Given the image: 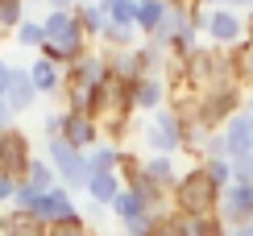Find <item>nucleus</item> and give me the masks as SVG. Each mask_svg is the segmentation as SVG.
<instances>
[{"label":"nucleus","instance_id":"nucleus-8","mask_svg":"<svg viewBox=\"0 0 253 236\" xmlns=\"http://www.w3.org/2000/svg\"><path fill=\"white\" fill-rule=\"evenodd\" d=\"M29 83H34V91H38V100H42V95H62V87H67V71H62V67H54V62H50V58H34V62H29Z\"/></svg>","mask_w":253,"mask_h":236},{"label":"nucleus","instance_id":"nucleus-24","mask_svg":"<svg viewBox=\"0 0 253 236\" xmlns=\"http://www.w3.org/2000/svg\"><path fill=\"white\" fill-rule=\"evenodd\" d=\"M104 41H108L112 50H133L137 29H129V25H108V29H104Z\"/></svg>","mask_w":253,"mask_h":236},{"label":"nucleus","instance_id":"nucleus-25","mask_svg":"<svg viewBox=\"0 0 253 236\" xmlns=\"http://www.w3.org/2000/svg\"><path fill=\"white\" fill-rule=\"evenodd\" d=\"M21 21H25V4H21V0H0V29L13 34Z\"/></svg>","mask_w":253,"mask_h":236},{"label":"nucleus","instance_id":"nucleus-16","mask_svg":"<svg viewBox=\"0 0 253 236\" xmlns=\"http://www.w3.org/2000/svg\"><path fill=\"white\" fill-rule=\"evenodd\" d=\"M166 4H170V0H137V34L141 38L158 34V25H162V17H166Z\"/></svg>","mask_w":253,"mask_h":236},{"label":"nucleus","instance_id":"nucleus-26","mask_svg":"<svg viewBox=\"0 0 253 236\" xmlns=\"http://www.w3.org/2000/svg\"><path fill=\"white\" fill-rule=\"evenodd\" d=\"M233 182H245V187H253V154L233 157Z\"/></svg>","mask_w":253,"mask_h":236},{"label":"nucleus","instance_id":"nucleus-31","mask_svg":"<svg viewBox=\"0 0 253 236\" xmlns=\"http://www.w3.org/2000/svg\"><path fill=\"white\" fill-rule=\"evenodd\" d=\"M228 236H253V220H245V224H233V228H228Z\"/></svg>","mask_w":253,"mask_h":236},{"label":"nucleus","instance_id":"nucleus-10","mask_svg":"<svg viewBox=\"0 0 253 236\" xmlns=\"http://www.w3.org/2000/svg\"><path fill=\"white\" fill-rule=\"evenodd\" d=\"M4 104H8L17 116H25V112L38 104V91H34V83H29V71H25V67H13V75H8Z\"/></svg>","mask_w":253,"mask_h":236},{"label":"nucleus","instance_id":"nucleus-3","mask_svg":"<svg viewBox=\"0 0 253 236\" xmlns=\"http://www.w3.org/2000/svg\"><path fill=\"white\" fill-rule=\"evenodd\" d=\"M42 228H54V224H67V220H75L79 216V207H75V199H71V191L67 187H54V191H42L38 203H34V211H29Z\"/></svg>","mask_w":253,"mask_h":236},{"label":"nucleus","instance_id":"nucleus-6","mask_svg":"<svg viewBox=\"0 0 253 236\" xmlns=\"http://www.w3.org/2000/svg\"><path fill=\"white\" fill-rule=\"evenodd\" d=\"M29 141H25V133L21 128H4L0 133V174H8V178H25V166H29Z\"/></svg>","mask_w":253,"mask_h":236},{"label":"nucleus","instance_id":"nucleus-15","mask_svg":"<svg viewBox=\"0 0 253 236\" xmlns=\"http://www.w3.org/2000/svg\"><path fill=\"white\" fill-rule=\"evenodd\" d=\"M83 191L91 195V203H100V207H112V199L125 191V178H121V174H91Z\"/></svg>","mask_w":253,"mask_h":236},{"label":"nucleus","instance_id":"nucleus-7","mask_svg":"<svg viewBox=\"0 0 253 236\" xmlns=\"http://www.w3.org/2000/svg\"><path fill=\"white\" fill-rule=\"evenodd\" d=\"M216 207H220V224H228V228L253 220V187H245V182L224 187V191H220V199H216Z\"/></svg>","mask_w":253,"mask_h":236},{"label":"nucleus","instance_id":"nucleus-27","mask_svg":"<svg viewBox=\"0 0 253 236\" xmlns=\"http://www.w3.org/2000/svg\"><path fill=\"white\" fill-rule=\"evenodd\" d=\"M13 191H17V178L0 174V207H8V203H13Z\"/></svg>","mask_w":253,"mask_h":236},{"label":"nucleus","instance_id":"nucleus-34","mask_svg":"<svg viewBox=\"0 0 253 236\" xmlns=\"http://www.w3.org/2000/svg\"><path fill=\"white\" fill-rule=\"evenodd\" d=\"M249 34H253V29H249Z\"/></svg>","mask_w":253,"mask_h":236},{"label":"nucleus","instance_id":"nucleus-29","mask_svg":"<svg viewBox=\"0 0 253 236\" xmlns=\"http://www.w3.org/2000/svg\"><path fill=\"white\" fill-rule=\"evenodd\" d=\"M46 4H50V13H75L79 0H46Z\"/></svg>","mask_w":253,"mask_h":236},{"label":"nucleus","instance_id":"nucleus-30","mask_svg":"<svg viewBox=\"0 0 253 236\" xmlns=\"http://www.w3.org/2000/svg\"><path fill=\"white\" fill-rule=\"evenodd\" d=\"M8 75H13V62L0 58V100H4V87H8Z\"/></svg>","mask_w":253,"mask_h":236},{"label":"nucleus","instance_id":"nucleus-1","mask_svg":"<svg viewBox=\"0 0 253 236\" xmlns=\"http://www.w3.org/2000/svg\"><path fill=\"white\" fill-rule=\"evenodd\" d=\"M216 199H220V191L208 182L204 166H191L187 174H178L174 195H170V203L183 211V216H199V220H208V211L216 207Z\"/></svg>","mask_w":253,"mask_h":236},{"label":"nucleus","instance_id":"nucleus-23","mask_svg":"<svg viewBox=\"0 0 253 236\" xmlns=\"http://www.w3.org/2000/svg\"><path fill=\"white\" fill-rule=\"evenodd\" d=\"M241 83H253V34H245L241 41V58H237V87Z\"/></svg>","mask_w":253,"mask_h":236},{"label":"nucleus","instance_id":"nucleus-18","mask_svg":"<svg viewBox=\"0 0 253 236\" xmlns=\"http://www.w3.org/2000/svg\"><path fill=\"white\" fill-rule=\"evenodd\" d=\"M0 236H46V228L25 211H8V216H0Z\"/></svg>","mask_w":253,"mask_h":236},{"label":"nucleus","instance_id":"nucleus-21","mask_svg":"<svg viewBox=\"0 0 253 236\" xmlns=\"http://www.w3.org/2000/svg\"><path fill=\"white\" fill-rule=\"evenodd\" d=\"M104 13H108V25H129L137 29V0H100Z\"/></svg>","mask_w":253,"mask_h":236},{"label":"nucleus","instance_id":"nucleus-2","mask_svg":"<svg viewBox=\"0 0 253 236\" xmlns=\"http://www.w3.org/2000/svg\"><path fill=\"white\" fill-rule=\"evenodd\" d=\"M46 162L54 166L58 187H67V191H83L87 187V178H91L87 157H83L75 145H67L62 137H46Z\"/></svg>","mask_w":253,"mask_h":236},{"label":"nucleus","instance_id":"nucleus-32","mask_svg":"<svg viewBox=\"0 0 253 236\" xmlns=\"http://www.w3.org/2000/svg\"><path fill=\"white\" fill-rule=\"evenodd\" d=\"M249 4H253V0H241V8H249Z\"/></svg>","mask_w":253,"mask_h":236},{"label":"nucleus","instance_id":"nucleus-9","mask_svg":"<svg viewBox=\"0 0 253 236\" xmlns=\"http://www.w3.org/2000/svg\"><path fill=\"white\" fill-rule=\"evenodd\" d=\"M62 141H67V145H75L79 154H87V149L100 141V124L91 120V116L67 112V120H62Z\"/></svg>","mask_w":253,"mask_h":236},{"label":"nucleus","instance_id":"nucleus-33","mask_svg":"<svg viewBox=\"0 0 253 236\" xmlns=\"http://www.w3.org/2000/svg\"><path fill=\"white\" fill-rule=\"evenodd\" d=\"M21 4H29V0H21Z\"/></svg>","mask_w":253,"mask_h":236},{"label":"nucleus","instance_id":"nucleus-12","mask_svg":"<svg viewBox=\"0 0 253 236\" xmlns=\"http://www.w3.org/2000/svg\"><path fill=\"white\" fill-rule=\"evenodd\" d=\"M83 157H87V170H91V174H121V162H125L121 145H112V141H96Z\"/></svg>","mask_w":253,"mask_h":236},{"label":"nucleus","instance_id":"nucleus-13","mask_svg":"<svg viewBox=\"0 0 253 236\" xmlns=\"http://www.w3.org/2000/svg\"><path fill=\"white\" fill-rule=\"evenodd\" d=\"M75 21L83 29V38H104V29H108V13H104L100 0H79L75 4Z\"/></svg>","mask_w":253,"mask_h":236},{"label":"nucleus","instance_id":"nucleus-19","mask_svg":"<svg viewBox=\"0 0 253 236\" xmlns=\"http://www.w3.org/2000/svg\"><path fill=\"white\" fill-rule=\"evenodd\" d=\"M21 182H29V187H38V191H54L58 187V174H54V166H50L46 157H29L25 178H21Z\"/></svg>","mask_w":253,"mask_h":236},{"label":"nucleus","instance_id":"nucleus-4","mask_svg":"<svg viewBox=\"0 0 253 236\" xmlns=\"http://www.w3.org/2000/svg\"><path fill=\"white\" fill-rule=\"evenodd\" d=\"M204 34L216 41V46H241L249 34V25H245V17L237 13V8H208V25H204Z\"/></svg>","mask_w":253,"mask_h":236},{"label":"nucleus","instance_id":"nucleus-17","mask_svg":"<svg viewBox=\"0 0 253 236\" xmlns=\"http://www.w3.org/2000/svg\"><path fill=\"white\" fill-rule=\"evenodd\" d=\"M133 108H141V112L162 108V83H158L154 75H141V79L133 83Z\"/></svg>","mask_w":253,"mask_h":236},{"label":"nucleus","instance_id":"nucleus-22","mask_svg":"<svg viewBox=\"0 0 253 236\" xmlns=\"http://www.w3.org/2000/svg\"><path fill=\"white\" fill-rule=\"evenodd\" d=\"M13 41H17V46L21 50H42V46H46V38H42V21H21V25L13 29Z\"/></svg>","mask_w":253,"mask_h":236},{"label":"nucleus","instance_id":"nucleus-28","mask_svg":"<svg viewBox=\"0 0 253 236\" xmlns=\"http://www.w3.org/2000/svg\"><path fill=\"white\" fill-rule=\"evenodd\" d=\"M4 128H17V112L8 108L4 100H0V133H4Z\"/></svg>","mask_w":253,"mask_h":236},{"label":"nucleus","instance_id":"nucleus-11","mask_svg":"<svg viewBox=\"0 0 253 236\" xmlns=\"http://www.w3.org/2000/svg\"><path fill=\"white\" fill-rule=\"evenodd\" d=\"M224 154H228V162L253 154V124H249L241 112L228 116V124H224Z\"/></svg>","mask_w":253,"mask_h":236},{"label":"nucleus","instance_id":"nucleus-5","mask_svg":"<svg viewBox=\"0 0 253 236\" xmlns=\"http://www.w3.org/2000/svg\"><path fill=\"white\" fill-rule=\"evenodd\" d=\"M145 145L154 149V154H162V157H170L178 145H183V120H178L174 112H166V108H158L154 116V124L145 128Z\"/></svg>","mask_w":253,"mask_h":236},{"label":"nucleus","instance_id":"nucleus-20","mask_svg":"<svg viewBox=\"0 0 253 236\" xmlns=\"http://www.w3.org/2000/svg\"><path fill=\"white\" fill-rule=\"evenodd\" d=\"M145 211H150V207H145V203H141V195H133L129 187H125L121 195L112 199V216H117L121 224H133L137 216H145Z\"/></svg>","mask_w":253,"mask_h":236},{"label":"nucleus","instance_id":"nucleus-14","mask_svg":"<svg viewBox=\"0 0 253 236\" xmlns=\"http://www.w3.org/2000/svg\"><path fill=\"white\" fill-rule=\"evenodd\" d=\"M141 174L154 182V187H162V191H174V182H178V170H174V157H162V154H150L141 162Z\"/></svg>","mask_w":253,"mask_h":236}]
</instances>
